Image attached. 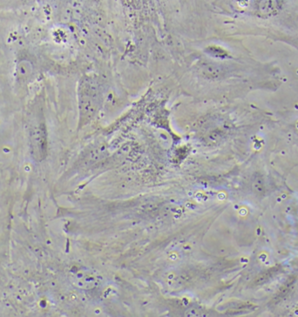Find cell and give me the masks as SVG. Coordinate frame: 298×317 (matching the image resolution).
<instances>
[{
  "instance_id": "6da1fadb",
  "label": "cell",
  "mask_w": 298,
  "mask_h": 317,
  "mask_svg": "<svg viewBox=\"0 0 298 317\" xmlns=\"http://www.w3.org/2000/svg\"><path fill=\"white\" fill-rule=\"evenodd\" d=\"M70 280L75 287L82 290H91L96 286L98 278L90 270H76L75 271H72Z\"/></svg>"
},
{
  "instance_id": "7a4b0ae2",
  "label": "cell",
  "mask_w": 298,
  "mask_h": 317,
  "mask_svg": "<svg viewBox=\"0 0 298 317\" xmlns=\"http://www.w3.org/2000/svg\"><path fill=\"white\" fill-rule=\"evenodd\" d=\"M280 7L278 0H262L259 4V10L262 15L270 16L278 12Z\"/></svg>"
}]
</instances>
